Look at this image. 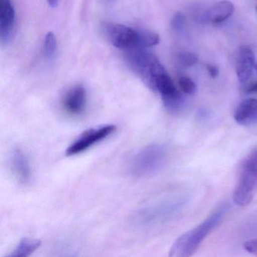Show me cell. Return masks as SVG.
Returning <instances> with one entry per match:
<instances>
[{
	"label": "cell",
	"mask_w": 257,
	"mask_h": 257,
	"mask_svg": "<svg viewBox=\"0 0 257 257\" xmlns=\"http://www.w3.org/2000/svg\"><path fill=\"white\" fill-rule=\"evenodd\" d=\"M229 209L228 203L222 204L202 223L181 235L170 247L168 257L193 256L204 240L222 223Z\"/></svg>",
	"instance_id": "obj_1"
},
{
	"label": "cell",
	"mask_w": 257,
	"mask_h": 257,
	"mask_svg": "<svg viewBox=\"0 0 257 257\" xmlns=\"http://www.w3.org/2000/svg\"><path fill=\"white\" fill-rule=\"evenodd\" d=\"M183 199H169L143 207L133 216V226L139 229L155 227L173 218L184 207Z\"/></svg>",
	"instance_id": "obj_2"
},
{
	"label": "cell",
	"mask_w": 257,
	"mask_h": 257,
	"mask_svg": "<svg viewBox=\"0 0 257 257\" xmlns=\"http://www.w3.org/2000/svg\"><path fill=\"white\" fill-rule=\"evenodd\" d=\"M126 57L130 66L152 90L157 78L167 72L158 59L146 48L128 50Z\"/></svg>",
	"instance_id": "obj_3"
},
{
	"label": "cell",
	"mask_w": 257,
	"mask_h": 257,
	"mask_svg": "<svg viewBox=\"0 0 257 257\" xmlns=\"http://www.w3.org/2000/svg\"><path fill=\"white\" fill-rule=\"evenodd\" d=\"M167 157V150L162 145L145 147L133 157L130 163V172L136 177L150 176L162 169Z\"/></svg>",
	"instance_id": "obj_4"
},
{
	"label": "cell",
	"mask_w": 257,
	"mask_h": 257,
	"mask_svg": "<svg viewBox=\"0 0 257 257\" xmlns=\"http://www.w3.org/2000/svg\"><path fill=\"white\" fill-rule=\"evenodd\" d=\"M257 192V150L244 161L239 180L233 193V201L238 206H246L253 200Z\"/></svg>",
	"instance_id": "obj_5"
},
{
	"label": "cell",
	"mask_w": 257,
	"mask_h": 257,
	"mask_svg": "<svg viewBox=\"0 0 257 257\" xmlns=\"http://www.w3.org/2000/svg\"><path fill=\"white\" fill-rule=\"evenodd\" d=\"M104 31L112 45L119 49L128 51L140 47V30L120 24L107 23Z\"/></svg>",
	"instance_id": "obj_6"
},
{
	"label": "cell",
	"mask_w": 257,
	"mask_h": 257,
	"mask_svg": "<svg viewBox=\"0 0 257 257\" xmlns=\"http://www.w3.org/2000/svg\"><path fill=\"white\" fill-rule=\"evenodd\" d=\"M116 130L113 125H107L97 128H90L82 133L66 150L67 156L81 154L92 148L95 144L101 142L110 136Z\"/></svg>",
	"instance_id": "obj_7"
},
{
	"label": "cell",
	"mask_w": 257,
	"mask_h": 257,
	"mask_svg": "<svg viewBox=\"0 0 257 257\" xmlns=\"http://www.w3.org/2000/svg\"><path fill=\"white\" fill-rule=\"evenodd\" d=\"M255 67V55L248 47H241L237 54L235 70L238 81L241 84L247 82Z\"/></svg>",
	"instance_id": "obj_8"
},
{
	"label": "cell",
	"mask_w": 257,
	"mask_h": 257,
	"mask_svg": "<svg viewBox=\"0 0 257 257\" xmlns=\"http://www.w3.org/2000/svg\"><path fill=\"white\" fill-rule=\"evenodd\" d=\"M15 24V10L11 0H0V39L2 43L9 42Z\"/></svg>",
	"instance_id": "obj_9"
},
{
	"label": "cell",
	"mask_w": 257,
	"mask_h": 257,
	"mask_svg": "<svg viewBox=\"0 0 257 257\" xmlns=\"http://www.w3.org/2000/svg\"><path fill=\"white\" fill-rule=\"evenodd\" d=\"M85 89L81 85L75 86L68 90L63 99L64 109L72 115H79L85 109Z\"/></svg>",
	"instance_id": "obj_10"
},
{
	"label": "cell",
	"mask_w": 257,
	"mask_h": 257,
	"mask_svg": "<svg viewBox=\"0 0 257 257\" xmlns=\"http://www.w3.org/2000/svg\"><path fill=\"white\" fill-rule=\"evenodd\" d=\"M234 119L242 126L257 125V99H249L240 103L235 110Z\"/></svg>",
	"instance_id": "obj_11"
},
{
	"label": "cell",
	"mask_w": 257,
	"mask_h": 257,
	"mask_svg": "<svg viewBox=\"0 0 257 257\" xmlns=\"http://www.w3.org/2000/svg\"><path fill=\"white\" fill-rule=\"evenodd\" d=\"M14 172L21 184H27L31 177L30 163L25 154L19 148L14 150L12 157Z\"/></svg>",
	"instance_id": "obj_12"
},
{
	"label": "cell",
	"mask_w": 257,
	"mask_h": 257,
	"mask_svg": "<svg viewBox=\"0 0 257 257\" xmlns=\"http://www.w3.org/2000/svg\"><path fill=\"white\" fill-rule=\"evenodd\" d=\"M235 8L229 1H222L210 8L205 14L204 19L214 24H221L232 16Z\"/></svg>",
	"instance_id": "obj_13"
},
{
	"label": "cell",
	"mask_w": 257,
	"mask_h": 257,
	"mask_svg": "<svg viewBox=\"0 0 257 257\" xmlns=\"http://www.w3.org/2000/svg\"><path fill=\"white\" fill-rule=\"evenodd\" d=\"M41 241L34 238H26L21 240L13 251L6 257H29L39 247Z\"/></svg>",
	"instance_id": "obj_14"
},
{
	"label": "cell",
	"mask_w": 257,
	"mask_h": 257,
	"mask_svg": "<svg viewBox=\"0 0 257 257\" xmlns=\"http://www.w3.org/2000/svg\"><path fill=\"white\" fill-rule=\"evenodd\" d=\"M57 39L52 32H48L45 37L43 45L44 56L47 60H52L57 52Z\"/></svg>",
	"instance_id": "obj_15"
},
{
	"label": "cell",
	"mask_w": 257,
	"mask_h": 257,
	"mask_svg": "<svg viewBox=\"0 0 257 257\" xmlns=\"http://www.w3.org/2000/svg\"><path fill=\"white\" fill-rule=\"evenodd\" d=\"M160 42L158 34L148 30H140V47L142 48H151L158 45Z\"/></svg>",
	"instance_id": "obj_16"
},
{
	"label": "cell",
	"mask_w": 257,
	"mask_h": 257,
	"mask_svg": "<svg viewBox=\"0 0 257 257\" xmlns=\"http://www.w3.org/2000/svg\"><path fill=\"white\" fill-rule=\"evenodd\" d=\"M178 60L183 66L191 67L197 64L199 62V57L196 54L188 51H183L178 55Z\"/></svg>",
	"instance_id": "obj_17"
},
{
	"label": "cell",
	"mask_w": 257,
	"mask_h": 257,
	"mask_svg": "<svg viewBox=\"0 0 257 257\" xmlns=\"http://www.w3.org/2000/svg\"><path fill=\"white\" fill-rule=\"evenodd\" d=\"M180 88L182 90L183 93L187 95H193L196 92V84L191 78L188 77H181L179 78Z\"/></svg>",
	"instance_id": "obj_18"
},
{
	"label": "cell",
	"mask_w": 257,
	"mask_h": 257,
	"mask_svg": "<svg viewBox=\"0 0 257 257\" xmlns=\"http://www.w3.org/2000/svg\"><path fill=\"white\" fill-rule=\"evenodd\" d=\"M186 24L185 16L181 12L175 14L172 20V27L175 31H181Z\"/></svg>",
	"instance_id": "obj_19"
},
{
	"label": "cell",
	"mask_w": 257,
	"mask_h": 257,
	"mask_svg": "<svg viewBox=\"0 0 257 257\" xmlns=\"http://www.w3.org/2000/svg\"><path fill=\"white\" fill-rule=\"evenodd\" d=\"M243 247L247 253L257 257V238L246 241L243 244Z\"/></svg>",
	"instance_id": "obj_20"
},
{
	"label": "cell",
	"mask_w": 257,
	"mask_h": 257,
	"mask_svg": "<svg viewBox=\"0 0 257 257\" xmlns=\"http://www.w3.org/2000/svg\"><path fill=\"white\" fill-rule=\"evenodd\" d=\"M54 257H78V254L69 247H63L56 253Z\"/></svg>",
	"instance_id": "obj_21"
},
{
	"label": "cell",
	"mask_w": 257,
	"mask_h": 257,
	"mask_svg": "<svg viewBox=\"0 0 257 257\" xmlns=\"http://www.w3.org/2000/svg\"><path fill=\"white\" fill-rule=\"evenodd\" d=\"M207 70L208 73L210 74V76L213 78H216L219 75V70L216 66L213 65H208L207 66Z\"/></svg>",
	"instance_id": "obj_22"
},
{
	"label": "cell",
	"mask_w": 257,
	"mask_h": 257,
	"mask_svg": "<svg viewBox=\"0 0 257 257\" xmlns=\"http://www.w3.org/2000/svg\"><path fill=\"white\" fill-rule=\"evenodd\" d=\"M247 93H257V83H253L247 87L245 90Z\"/></svg>",
	"instance_id": "obj_23"
},
{
	"label": "cell",
	"mask_w": 257,
	"mask_h": 257,
	"mask_svg": "<svg viewBox=\"0 0 257 257\" xmlns=\"http://www.w3.org/2000/svg\"><path fill=\"white\" fill-rule=\"evenodd\" d=\"M47 3L51 7L54 8L58 5L59 0H47Z\"/></svg>",
	"instance_id": "obj_24"
},
{
	"label": "cell",
	"mask_w": 257,
	"mask_h": 257,
	"mask_svg": "<svg viewBox=\"0 0 257 257\" xmlns=\"http://www.w3.org/2000/svg\"><path fill=\"white\" fill-rule=\"evenodd\" d=\"M256 72H257V66H256Z\"/></svg>",
	"instance_id": "obj_25"
},
{
	"label": "cell",
	"mask_w": 257,
	"mask_h": 257,
	"mask_svg": "<svg viewBox=\"0 0 257 257\" xmlns=\"http://www.w3.org/2000/svg\"><path fill=\"white\" fill-rule=\"evenodd\" d=\"M256 11H257V6H256Z\"/></svg>",
	"instance_id": "obj_26"
}]
</instances>
